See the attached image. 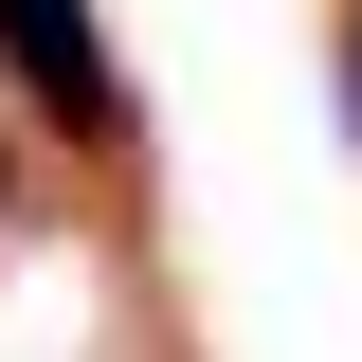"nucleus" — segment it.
<instances>
[{"instance_id": "nucleus-2", "label": "nucleus", "mask_w": 362, "mask_h": 362, "mask_svg": "<svg viewBox=\"0 0 362 362\" xmlns=\"http://www.w3.org/2000/svg\"><path fill=\"white\" fill-rule=\"evenodd\" d=\"M344 145H362V0H344Z\"/></svg>"}, {"instance_id": "nucleus-1", "label": "nucleus", "mask_w": 362, "mask_h": 362, "mask_svg": "<svg viewBox=\"0 0 362 362\" xmlns=\"http://www.w3.org/2000/svg\"><path fill=\"white\" fill-rule=\"evenodd\" d=\"M0 90H18L73 163H145V90H127V54H109L90 0H0Z\"/></svg>"}]
</instances>
